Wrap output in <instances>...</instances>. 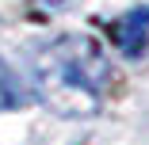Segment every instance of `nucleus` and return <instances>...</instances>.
Instances as JSON below:
<instances>
[{
	"label": "nucleus",
	"instance_id": "obj_1",
	"mask_svg": "<svg viewBox=\"0 0 149 145\" xmlns=\"http://www.w3.org/2000/svg\"><path fill=\"white\" fill-rule=\"evenodd\" d=\"M42 84L54 96V103H65V96H73V99H88V107H92L107 92L111 69H107V57L100 53V46L73 35V38H61L57 46L46 50Z\"/></svg>",
	"mask_w": 149,
	"mask_h": 145
},
{
	"label": "nucleus",
	"instance_id": "obj_2",
	"mask_svg": "<svg viewBox=\"0 0 149 145\" xmlns=\"http://www.w3.org/2000/svg\"><path fill=\"white\" fill-rule=\"evenodd\" d=\"M107 35H111V42L123 50L126 57H138L149 46V8H134L126 15H118L107 27Z\"/></svg>",
	"mask_w": 149,
	"mask_h": 145
},
{
	"label": "nucleus",
	"instance_id": "obj_3",
	"mask_svg": "<svg viewBox=\"0 0 149 145\" xmlns=\"http://www.w3.org/2000/svg\"><path fill=\"white\" fill-rule=\"evenodd\" d=\"M19 103H27L23 99V88H19V80L0 65V111H8V107H19Z\"/></svg>",
	"mask_w": 149,
	"mask_h": 145
}]
</instances>
